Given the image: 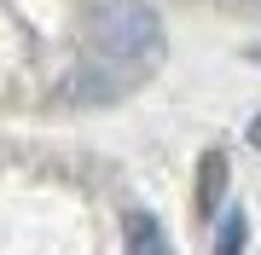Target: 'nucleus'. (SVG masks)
Listing matches in <instances>:
<instances>
[{
	"instance_id": "obj_1",
	"label": "nucleus",
	"mask_w": 261,
	"mask_h": 255,
	"mask_svg": "<svg viewBox=\"0 0 261 255\" xmlns=\"http://www.w3.org/2000/svg\"><path fill=\"white\" fill-rule=\"evenodd\" d=\"M163 18L145 6V0H105V6L87 18V35H82V64L70 70V87L64 93L75 104H111L122 99L140 76L163 64Z\"/></svg>"
},
{
	"instance_id": "obj_2",
	"label": "nucleus",
	"mask_w": 261,
	"mask_h": 255,
	"mask_svg": "<svg viewBox=\"0 0 261 255\" xmlns=\"http://www.w3.org/2000/svg\"><path fill=\"white\" fill-rule=\"evenodd\" d=\"M128 255H174L157 215H128Z\"/></svg>"
},
{
	"instance_id": "obj_3",
	"label": "nucleus",
	"mask_w": 261,
	"mask_h": 255,
	"mask_svg": "<svg viewBox=\"0 0 261 255\" xmlns=\"http://www.w3.org/2000/svg\"><path fill=\"white\" fill-rule=\"evenodd\" d=\"M244 244H250V220H244V209H226L221 232H215V255H244Z\"/></svg>"
},
{
	"instance_id": "obj_4",
	"label": "nucleus",
	"mask_w": 261,
	"mask_h": 255,
	"mask_svg": "<svg viewBox=\"0 0 261 255\" xmlns=\"http://www.w3.org/2000/svg\"><path fill=\"white\" fill-rule=\"evenodd\" d=\"M221 186H226V157L209 151L203 157V191H197V209L203 215H215V203H221Z\"/></svg>"
},
{
	"instance_id": "obj_5",
	"label": "nucleus",
	"mask_w": 261,
	"mask_h": 255,
	"mask_svg": "<svg viewBox=\"0 0 261 255\" xmlns=\"http://www.w3.org/2000/svg\"><path fill=\"white\" fill-rule=\"evenodd\" d=\"M250 145H255V151H261V116H255V122H250Z\"/></svg>"
}]
</instances>
